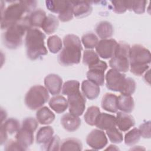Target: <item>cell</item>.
<instances>
[{"mask_svg": "<svg viewBox=\"0 0 151 151\" xmlns=\"http://www.w3.org/2000/svg\"><path fill=\"white\" fill-rule=\"evenodd\" d=\"M151 61L150 51L140 44H134L130 47L129 62L130 71L140 76L149 68Z\"/></svg>", "mask_w": 151, "mask_h": 151, "instance_id": "obj_3", "label": "cell"}, {"mask_svg": "<svg viewBox=\"0 0 151 151\" xmlns=\"http://www.w3.org/2000/svg\"><path fill=\"white\" fill-rule=\"evenodd\" d=\"M47 47L51 53L58 52L63 48L61 39L56 35L49 37L47 40Z\"/></svg>", "mask_w": 151, "mask_h": 151, "instance_id": "obj_31", "label": "cell"}, {"mask_svg": "<svg viewBox=\"0 0 151 151\" xmlns=\"http://www.w3.org/2000/svg\"><path fill=\"white\" fill-rule=\"evenodd\" d=\"M59 22L58 18L52 14L48 15L45 18L41 28L47 34L54 33L58 28Z\"/></svg>", "mask_w": 151, "mask_h": 151, "instance_id": "obj_26", "label": "cell"}, {"mask_svg": "<svg viewBox=\"0 0 151 151\" xmlns=\"http://www.w3.org/2000/svg\"><path fill=\"white\" fill-rule=\"evenodd\" d=\"M81 42L86 48L93 49L96 47L99 42V39L94 33L88 32L82 36Z\"/></svg>", "mask_w": 151, "mask_h": 151, "instance_id": "obj_34", "label": "cell"}, {"mask_svg": "<svg viewBox=\"0 0 151 151\" xmlns=\"http://www.w3.org/2000/svg\"><path fill=\"white\" fill-rule=\"evenodd\" d=\"M106 87L109 90L120 92L126 79V75L113 69H110L106 75Z\"/></svg>", "mask_w": 151, "mask_h": 151, "instance_id": "obj_10", "label": "cell"}, {"mask_svg": "<svg viewBox=\"0 0 151 151\" xmlns=\"http://www.w3.org/2000/svg\"><path fill=\"white\" fill-rule=\"evenodd\" d=\"M50 98L47 89L41 85L31 87L27 91L24 98L26 106L32 110L41 108Z\"/></svg>", "mask_w": 151, "mask_h": 151, "instance_id": "obj_6", "label": "cell"}, {"mask_svg": "<svg viewBox=\"0 0 151 151\" xmlns=\"http://www.w3.org/2000/svg\"><path fill=\"white\" fill-rule=\"evenodd\" d=\"M24 13V9L19 1L10 4L1 14V29L6 30L17 24L22 19Z\"/></svg>", "mask_w": 151, "mask_h": 151, "instance_id": "obj_7", "label": "cell"}, {"mask_svg": "<svg viewBox=\"0 0 151 151\" xmlns=\"http://www.w3.org/2000/svg\"><path fill=\"white\" fill-rule=\"evenodd\" d=\"M54 134V129L52 127L47 126L41 127L36 134V142L38 144H45L49 141Z\"/></svg>", "mask_w": 151, "mask_h": 151, "instance_id": "obj_28", "label": "cell"}, {"mask_svg": "<svg viewBox=\"0 0 151 151\" xmlns=\"http://www.w3.org/2000/svg\"><path fill=\"white\" fill-rule=\"evenodd\" d=\"M5 150H26V149L17 140H9L5 146Z\"/></svg>", "mask_w": 151, "mask_h": 151, "instance_id": "obj_45", "label": "cell"}, {"mask_svg": "<svg viewBox=\"0 0 151 151\" xmlns=\"http://www.w3.org/2000/svg\"><path fill=\"white\" fill-rule=\"evenodd\" d=\"M34 132L31 130L21 127L16 133L15 139L27 150L28 147L33 143Z\"/></svg>", "mask_w": 151, "mask_h": 151, "instance_id": "obj_17", "label": "cell"}, {"mask_svg": "<svg viewBox=\"0 0 151 151\" xmlns=\"http://www.w3.org/2000/svg\"><path fill=\"white\" fill-rule=\"evenodd\" d=\"M101 107L111 113H116L117 111V96L113 93H106L101 100Z\"/></svg>", "mask_w": 151, "mask_h": 151, "instance_id": "obj_20", "label": "cell"}, {"mask_svg": "<svg viewBox=\"0 0 151 151\" xmlns=\"http://www.w3.org/2000/svg\"><path fill=\"white\" fill-rule=\"evenodd\" d=\"M48 104L54 111L58 114L64 112L68 107L67 100L61 95H57L52 97L50 100Z\"/></svg>", "mask_w": 151, "mask_h": 151, "instance_id": "obj_21", "label": "cell"}, {"mask_svg": "<svg viewBox=\"0 0 151 151\" xmlns=\"http://www.w3.org/2000/svg\"><path fill=\"white\" fill-rule=\"evenodd\" d=\"M86 143L93 149L100 150L107 145L108 140L106 134L102 130L94 129L87 135Z\"/></svg>", "mask_w": 151, "mask_h": 151, "instance_id": "obj_11", "label": "cell"}, {"mask_svg": "<svg viewBox=\"0 0 151 151\" xmlns=\"http://www.w3.org/2000/svg\"><path fill=\"white\" fill-rule=\"evenodd\" d=\"M22 5L25 12H32L36 8L37 2L36 1H19Z\"/></svg>", "mask_w": 151, "mask_h": 151, "instance_id": "obj_46", "label": "cell"}, {"mask_svg": "<svg viewBox=\"0 0 151 151\" xmlns=\"http://www.w3.org/2000/svg\"><path fill=\"white\" fill-rule=\"evenodd\" d=\"M116 126L122 132H126L129 130L135 124V121L133 117L123 111H119L117 113L116 117Z\"/></svg>", "mask_w": 151, "mask_h": 151, "instance_id": "obj_15", "label": "cell"}, {"mask_svg": "<svg viewBox=\"0 0 151 151\" xmlns=\"http://www.w3.org/2000/svg\"><path fill=\"white\" fill-rule=\"evenodd\" d=\"M36 118L38 123L41 124H49L55 119V114L47 106L38 109L36 113Z\"/></svg>", "mask_w": 151, "mask_h": 151, "instance_id": "obj_22", "label": "cell"}, {"mask_svg": "<svg viewBox=\"0 0 151 151\" xmlns=\"http://www.w3.org/2000/svg\"><path fill=\"white\" fill-rule=\"evenodd\" d=\"M117 42L113 38L102 39L96 45V50L99 57L104 59L111 58L114 54Z\"/></svg>", "mask_w": 151, "mask_h": 151, "instance_id": "obj_12", "label": "cell"}, {"mask_svg": "<svg viewBox=\"0 0 151 151\" xmlns=\"http://www.w3.org/2000/svg\"><path fill=\"white\" fill-rule=\"evenodd\" d=\"M28 16H25L17 24L6 29L2 35L4 45L9 49H16L22 44L25 33L31 28Z\"/></svg>", "mask_w": 151, "mask_h": 151, "instance_id": "obj_4", "label": "cell"}, {"mask_svg": "<svg viewBox=\"0 0 151 151\" xmlns=\"http://www.w3.org/2000/svg\"><path fill=\"white\" fill-rule=\"evenodd\" d=\"M136 84L134 79L130 77H126L124 83L120 93L121 94L131 96L133 94L136 90Z\"/></svg>", "mask_w": 151, "mask_h": 151, "instance_id": "obj_38", "label": "cell"}, {"mask_svg": "<svg viewBox=\"0 0 151 151\" xmlns=\"http://www.w3.org/2000/svg\"><path fill=\"white\" fill-rule=\"evenodd\" d=\"M140 137L139 129L133 128L125 134L124 143L127 146L134 145L140 140Z\"/></svg>", "mask_w": 151, "mask_h": 151, "instance_id": "obj_35", "label": "cell"}, {"mask_svg": "<svg viewBox=\"0 0 151 151\" xmlns=\"http://www.w3.org/2000/svg\"><path fill=\"white\" fill-rule=\"evenodd\" d=\"M99 60V55L93 50H88L84 51L83 56V63L84 64L90 66L96 64Z\"/></svg>", "mask_w": 151, "mask_h": 151, "instance_id": "obj_36", "label": "cell"}, {"mask_svg": "<svg viewBox=\"0 0 151 151\" xmlns=\"http://www.w3.org/2000/svg\"><path fill=\"white\" fill-rule=\"evenodd\" d=\"M45 38V35L38 28H31L27 31L25 45L28 58L35 60L47 54L48 51L44 44Z\"/></svg>", "mask_w": 151, "mask_h": 151, "instance_id": "obj_2", "label": "cell"}, {"mask_svg": "<svg viewBox=\"0 0 151 151\" xmlns=\"http://www.w3.org/2000/svg\"><path fill=\"white\" fill-rule=\"evenodd\" d=\"M71 1H46L47 8L53 13L61 14L70 4Z\"/></svg>", "mask_w": 151, "mask_h": 151, "instance_id": "obj_27", "label": "cell"}, {"mask_svg": "<svg viewBox=\"0 0 151 151\" xmlns=\"http://www.w3.org/2000/svg\"><path fill=\"white\" fill-rule=\"evenodd\" d=\"M113 11L116 14H123L128 10V1H111Z\"/></svg>", "mask_w": 151, "mask_h": 151, "instance_id": "obj_41", "label": "cell"}, {"mask_svg": "<svg viewBox=\"0 0 151 151\" xmlns=\"http://www.w3.org/2000/svg\"><path fill=\"white\" fill-rule=\"evenodd\" d=\"M107 68V63L99 60L96 64L88 66V71L86 74L87 79L99 86H103L104 83V72Z\"/></svg>", "mask_w": 151, "mask_h": 151, "instance_id": "obj_8", "label": "cell"}, {"mask_svg": "<svg viewBox=\"0 0 151 151\" xmlns=\"http://www.w3.org/2000/svg\"><path fill=\"white\" fill-rule=\"evenodd\" d=\"M73 5V15L77 18H84L90 15L92 6L88 1H72Z\"/></svg>", "mask_w": 151, "mask_h": 151, "instance_id": "obj_19", "label": "cell"}, {"mask_svg": "<svg viewBox=\"0 0 151 151\" xmlns=\"http://www.w3.org/2000/svg\"><path fill=\"white\" fill-rule=\"evenodd\" d=\"M95 126L100 130H107L116 126V117L110 114L100 113L96 119Z\"/></svg>", "mask_w": 151, "mask_h": 151, "instance_id": "obj_14", "label": "cell"}, {"mask_svg": "<svg viewBox=\"0 0 151 151\" xmlns=\"http://www.w3.org/2000/svg\"><path fill=\"white\" fill-rule=\"evenodd\" d=\"M138 129L142 137L145 139L150 138V121L144 122L140 125Z\"/></svg>", "mask_w": 151, "mask_h": 151, "instance_id": "obj_44", "label": "cell"}, {"mask_svg": "<svg viewBox=\"0 0 151 151\" xmlns=\"http://www.w3.org/2000/svg\"><path fill=\"white\" fill-rule=\"evenodd\" d=\"M60 122L63 128L70 132L77 130L81 125V119L78 116L73 115L70 113L64 114Z\"/></svg>", "mask_w": 151, "mask_h": 151, "instance_id": "obj_16", "label": "cell"}, {"mask_svg": "<svg viewBox=\"0 0 151 151\" xmlns=\"http://www.w3.org/2000/svg\"><path fill=\"white\" fill-rule=\"evenodd\" d=\"M134 103L131 96L121 94L117 97V108L123 112L129 113L134 109Z\"/></svg>", "mask_w": 151, "mask_h": 151, "instance_id": "obj_23", "label": "cell"}, {"mask_svg": "<svg viewBox=\"0 0 151 151\" xmlns=\"http://www.w3.org/2000/svg\"><path fill=\"white\" fill-rule=\"evenodd\" d=\"M69 112L73 115L79 116L83 114L86 107V99L80 91L67 96Z\"/></svg>", "mask_w": 151, "mask_h": 151, "instance_id": "obj_9", "label": "cell"}, {"mask_svg": "<svg viewBox=\"0 0 151 151\" xmlns=\"http://www.w3.org/2000/svg\"><path fill=\"white\" fill-rule=\"evenodd\" d=\"M95 31L97 35L101 39H107L110 38L114 32L113 27L108 21H101L96 27Z\"/></svg>", "mask_w": 151, "mask_h": 151, "instance_id": "obj_24", "label": "cell"}, {"mask_svg": "<svg viewBox=\"0 0 151 151\" xmlns=\"http://www.w3.org/2000/svg\"><path fill=\"white\" fill-rule=\"evenodd\" d=\"M144 79L145 80H146V81H147L149 83H150V70H147V72L145 73L144 76Z\"/></svg>", "mask_w": 151, "mask_h": 151, "instance_id": "obj_48", "label": "cell"}, {"mask_svg": "<svg viewBox=\"0 0 151 151\" xmlns=\"http://www.w3.org/2000/svg\"><path fill=\"white\" fill-rule=\"evenodd\" d=\"M130 47L125 42L117 43L114 54L109 61L110 67L117 71L126 73L130 68L129 54Z\"/></svg>", "mask_w": 151, "mask_h": 151, "instance_id": "obj_5", "label": "cell"}, {"mask_svg": "<svg viewBox=\"0 0 151 151\" xmlns=\"http://www.w3.org/2000/svg\"><path fill=\"white\" fill-rule=\"evenodd\" d=\"M63 45L64 47L58 55L59 63L64 66L78 64L83 49L79 37L74 34L66 35L63 38Z\"/></svg>", "mask_w": 151, "mask_h": 151, "instance_id": "obj_1", "label": "cell"}, {"mask_svg": "<svg viewBox=\"0 0 151 151\" xmlns=\"http://www.w3.org/2000/svg\"><path fill=\"white\" fill-rule=\"evenodd\" d=\"M8 138V133L1 127V145H3L6 141Z\"/></svg>", "mask_w": 151, "mask_h": 151, "instance_id": "obj_47", "label": "cell"}, {"mask_svg": "<svg viewBox=\"0 0 151 151\" xmlns=\"http://www.w3.org/2000/svg\"><path fill=\"white\" fill-rule=\"evenodd\" d=\"M100 113V109L97 106H92L89 107L84 116V119L86 123L90 126L95 125L96 119Z\"/></svg>", "mask_w": 151, "mask_h": 151, "instance_id": "obj_30", "label": "cell"}, {"mask_svg": "<svg viewBox=\"0 0 151 151\" xmlns=\"http://www.w3.org/2000/svg\"><path fill=\"white\" fill-rule=\"evenodd\" d=\"M60 139L58 136H54L51 137V139L48 141L47 143L44 144L42 146H44V149L45 150L50 151H56L59 150L60 149Z\"/></svg>", "mask_w": 151, "mask_h": 151, "instance_id": "obj_40", "label": "cell"}, {"mask_svg": "<svg viewBox=\"0 0 151 151\" xmlns=\"http://www.w3.org/2000/svg\"><path fill=\"white\" fill-rule=\"evenodd\" d=\"M146 4V1H128V10L133 11L137 14H143Z\"/></svg>", "mask_w": 151, "mask_h": 151, "instance_id": "obj_37", "label": "cell"}, {"mask_svg": "<svg viewBox=\"0 0 151 151\" xmlns=\"http://www.w3.org/2000/svg\"><path fill=\"white\" fill-rule=\"evenodd\" d=\"M80 83L77 80H68L65 82L62 87V94L70 96L79 91Z\"/></svg>", "mask_w": 151, "mask_h": 151, "instance_id": "obj_33", "label": "cell"}, {"mask_svg": "<svg viewBox=\"0 0 151 151\" xmlns=\"http://www.w3.org/2000/svg\"><path fill=\"white\" fill-rule=\"evenodd\" d=\"M106 150H118L119 149L115 145H110L106 149Z\"/></svg>", "mask_w": 151, "mask_h": 151, "instance_id": "obj_49", "label": "cell"}, {"mask_svg": "<svg viewBox=\"0 0 151 151\" xmlns=\"http://www.w3.org/2000/svg\"><path fill=\"white\" fill-rule=\"evenodd\" d=\"M83 145L81 141L76 138H68L63 141L60 150H81Z\"/></svg>", "mask_w": 151, "mask_h": 151, "instance_id": "obj_29", "label": "cell"}, {"mask_svg": "<svg viewBox=\"0 0 151 151\" xmlns=\"http://www.w3.org/2000/svg\"><path fill=\"white\" fill-rule=\"evenodd\" d=\"M38 123L37 120L33 117H27L22 121V127L27 128L33 132H35L38 127Z\"/></svg>", "mask_w": 151, "mask_h": 151, "instance_id": "obj_43", "label": "cell"}, {"mask_svg": "<svg viewBox=\"0 0 151 151\" xmlns=\"http://www.w3.org/2000/svg\"><path fill=\"white\" fill-rule=\"evenodd\" d=\"M44 84L51 94L57 96L62 90L63 80L57 74H50L45 77Z\"/></svg>", "mask_w": 151, "mask_h": 151, "instance_id": "obj_13", "label": "cell"}, {"mask_svg": "<svg viewBox=\"0 0 151 151\" xmlns=\"http://www.w3.org/2000/svg\"><path fill=\"white\" fill-rule=\"evenodd\" d=\"M106 134L110 141L113 143H120L123 140L122 133L116 126L107 130Z\"/></svg>", "mask_w": 151, "mask_h": 151, "instance_id": "obj_39", "label": "cell"}, {"mask_svg": "<svg viewBox=\"0 0 151 151\" xmlns=\"http://www.w3.org/2000/svg\"><path fill=\"white\" fill-rule=\"evenodd\" d=\"M81 88L83 95L90 100L96 99L100 93L99 86L88 80H84L82 82Z\"/></svg>", "mask_w": 151, "mask_h": 151, "instance_id": "obj_18", "label": "cell"}, {"mask_svg": "<svg viewBox=\"0 0 151 151\" xmlns=\"http://www.w3.org/2000/svg\"><path fill=\"white\" fill-rule=\"evenodd\" d=\"M1 127L9 134H12L14 133H17L20 129V124L17 119L9 118L6 120L4 123H1Z\"/></svg>", "mask_w": 151, "mask_h": 151, "instance_id": "obj_32", "label": "cell"}, {"mask_svg": "<svg viewBox=\"0 0 151 151\" xmlns=\"http://www.w3.org/2000/svg\"><path fill=\"white\" fill-rule=\"evenodd\" d=\"M46 12L41 9H35L29 15L28 19L31 28H40L46 18Z\"/></svg>", "mask_w": 151, "mask_h": 151, "instance_id": "obj_25", "label": "cell"}, {"mask_svg": "<svg viewBox=\"0 0 151 151\" xmlns=\"http://www.w3.org/2000/svg\"><path fill=\"white\" fill-rule=\"evenodd\" d=\"M58 19L61 22H68L73 18V5L72 1L70 5L61 14H58Z\"/></svg>", "mask_w": 151, "mask_h": 151, "instance_id": "obj_42", "label": "cell"}]
</instances>
